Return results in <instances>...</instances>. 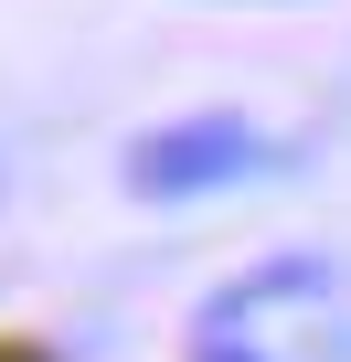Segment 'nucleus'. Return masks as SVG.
Returning a JSON list of instances; mask_svg holds the SVG:
<instances>
[{"label":"nucleus","instance_id":"1","mask_svg":"<svg viewBox=\"0 0 351 362\" xmlns=\"http://www.w3.org/2000/svg\"><path fill=\"white\" fill-rule=\"evenodd\" d=\"M256 160H266V139L245 117H170V128H149L128 149V192L138 203H192L213 181H245Z\"/></svg>","mask_w":351,"mask_h":362},{"label":"nucleus","instance_id":"2","mask_svg":"<svg viewBox=\"0 0 351 362\" xmlns=\"http://www.w3.org/2000/svg\"><path fill=\"white\" fill-rule=\"evenodd\" d=\"M213 362H234V351H213Z\"/></svg>","mask_w":351,"mask_h":362}]
</instances>
